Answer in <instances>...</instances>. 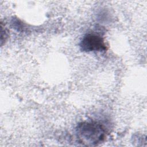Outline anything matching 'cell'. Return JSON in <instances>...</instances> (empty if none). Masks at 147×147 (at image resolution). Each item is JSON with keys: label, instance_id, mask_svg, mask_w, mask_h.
I'll return each mask as SVG.
<instances>
[{"label": "cell", "instance_id": "obj_2", "mask_svg": "<svg viewBox=\"0 0 147 147\" xmlns=\"http://www.w3.org/2000/svg\"><path fill=\"white\" fill-rule=\"evenodd\" d=\"M79 46L80 50L84 52H102L107 49L103 38L94 33H88L84 36Z\"/></svg>", "mask_w": 147, "mask_h": 147}, {"label": "cell", "instance_id": "obj_3", "mask_svg": "<svg viewBox=\"0 0 147 147\" xmlns=\"http://www.w3.org/2000/svg\"><path fill=\"white\" fill-rule=\"evenodd\" d=\"M8 31L3 26L2 23H1V45H3V43L6 41V39L8 37Z\"/></svg>", "mask_w": 147, "mask_h": 147}, {"label": "cell", "instance_id": "obj_1", "mask_svg": "<svg viewBox=\"0 0 147 147\" xmlns=\"http://www.w3.org/2000/svg\"><path fill=\"white\" fill-rule=\"evenodd\" d=\"M78 142L84 146H96L106 138V130L100 123L95 121L82 122L75 130Z\"/></svg>", "mask_w": 147, "mask_h": 147}]
</instances>
